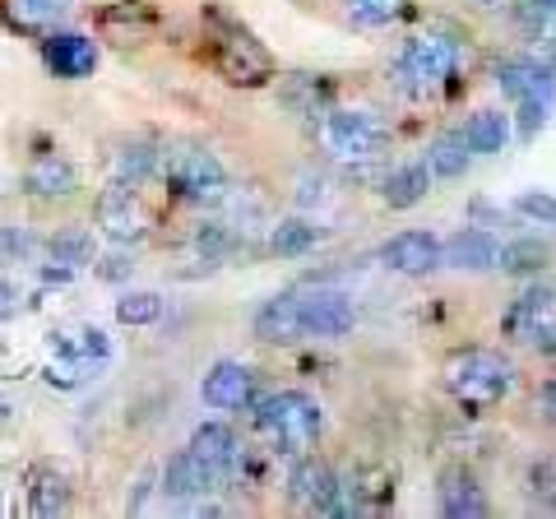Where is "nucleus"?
<instances>
[{"label": "nucleus", "mask_w": 556, "mask_h": 519, "mask_svg": "<svg viewBox=\"0 0 556 519\" xmlns=\"http://www.w3.org/2000/svg\"><path fill=\"white\" fill-rule=\"evenodd\" d=\"M515 214L556 232V195H547V190H525V195H515Z\"/></svg>", "instance_id": "obj_33"}, {"label": "nucleus", "mask_w": 556, "mask_h": 519, "mask_svg": "<svg viewBox=\"0 0 556 519\" xmlns=\"http://www.w3.org/2000/svg\"><path fill=\"white\" fill-rule=\"evenodd\" d=\"M496 260H501V241L486 228H464L455 241H445V265L450 269L482 274V269H496Z\"/></svg>", "instance_id": "obj_24"}, {"label": "nucleus", "mask_w": 556, "mask_h": 519, "mask_svg": "<svg viewBox=\"0 0 556 519\" xmlns=\"http://www.w3.org/2000/svg\"><path fill=\"white\" fill-rule=\"evenodd\" d=\"M251 390H255V376H251V367H241V362H214L208 376L200 380L204 408H218V413L247 408L251 404Z\"/></svg>", "instance_id": "obj_16"}, {"label": "nucleus", "mask_w": 556, "mask_h": 519, "mask_svg": "<svg viewBox=\"0 0 556 519\" xmlns=\"http://www.w3.org/2000/svg\"><path fill=\"white\" fill-rule=\"evenodd\" d=\"M98 28L116 42H144V38H153V28H159V10H153L149 0H116V5L102 10Z\"/></svg>", "instance_id": "obj_22"}, {"label": "nucleus", "mask_w": 556, "mask_h": 519, "mask_svg": "<svg viewBox=\"0 0 556 519\" xmlns=\"http://www.w3.org/2000/svg\"><path fill=\"white\" fill-rule=\"evenodd\" d=\"M24 190L42 204H56V200H70L79 190V172L61 149H42V153H33L28 167H24Z\"/></svg>", "instance_id": "obj_13"}, {"label": "nucleus", "mask_w": 556, "mask_h": 519, "mask_svg": "<svg viewBox=\"0 0 556 519\" xmlns=\"http://www.w3.org/2000/svg\"><path fill=\"white\" fill-rule=\"evenodd\" d=\"M468 159H473V149H468L464 130H441L437 140L427 144V167H431V177H441V181H459L468 172Z\"/></svg>", "instance_id": "obj_26"}, {"label": "nucleus", "mask_w": 556, "mask_h": 519, "mask_svg": "<svg viewBox=\"0 0 556 519\" xmlns=\"http://www.w3.org/2000/svg\"><path fill=\"white\" fill-rule=\"evenodd\" d=\"M404 0H343V14L357 28H386L390 20H399Z\"/></svg>", "instance_id": "obj_31"}, {"label": "nucleus", "mask_w": 556, "mask_h": 519, "mask_svg": "<svg viewBox=\"0 0 556 519\" xmlns=\"http://www.w3.org/2000/svg\"><path fill=\"white\" fill-rule=\"evenodd\" d=\"M159 482H163V496H172V501H186V496H204V492H218V473L208 469V464L195 455V450H177L167 464H163V473H159Z\"/></svg>", "instance_id": "obj_17"}, {"label": "nucleus", "mask_w": 556, "mask_h": 519, "mask_svg": "<svg viewBox=\"0 0 556 519\" xmlns=\"http://www.w3.org/2000/svg\"><path fill=\"white\" fill-rule=\"evenodd\" d=\"M552 10H556V0H552Z\"/></svg>", "instance_id": "obj_40"}, {"label": "nucleus", "mask_w": 556, "mask_h": 519, "mask_svg": "<svg viewBox=\"0 0 556 519\" xmlns=\"http://www.w3.org/2000/svg\"><path fill=\"white\" fill-rule=\"evenodd\" d=\"M42 61L56 79H84L98 71V42L89 33H75V28H56L42 38Z\"/></svg>", "instance_id": "obj_14"}, {"label": "nucleus", "mask_w": 556, "mask_h": 519, "mask_svg": "<svg viewBox=\"0 0 556 519\" xmlns=\"http://www.w3.org/2000/svg\"><path fill=\"white\" fill-rule=\"evenodd\" d=\"M547 241H538V237H519V241H506L501 246V260H496V269L501 274H543L547 269Z\"/></svg>", "instance_id": "obj_30"}, {"label": "nucleus", "mask_w": 556, "mask_h": 519, "mask_svg": "<svg viewBox=\"0 0 556 519\" xmlns=\"http://www.w3.org/2000/svg\"><path fill=\"white\" fill-rule=\"evenodd\" d=\"M70 501H75V492H70V478L56 469V464H33L28 469V515L33 519H56L70 510Z\"/></svg>", "instance_id": "obj_20"}, {"label": "nucleus", "mask_w": 556, "mask_h": 519, "mask_svg": "<svg viewBox=\"0 0 556 519\" xmlns=\"http://www.w3.org/2000/svg\"><path fill=\"white\" fill-rule=\"evenodd\" d=\"M93 223H98V232L116 241V246H130V241H144L149 237V210H144V200H139V190L135 186H121L112 181L108 190H98V200H93Z\"/></svg>", "instance_id": "obj_8"}, {"label": "nucleus", "mask_w": 556, "mask_h": 519, "mask_svg": "<svg viewBox=\"0 0 556 519\" xmlns=\"http://www.w3.org/2000/svg\"><path fill=\"white\" fill-rule=\"evenodd\" d=\"M135 269V260L126 255V251H116V255H108V260H102V265H98V279H108V283H116V279H126V274Z\"/></svg>", "instance_id": "obj_35"}, {"label": "nucleus", "mask_w": 556, "mask_h": 519, "mask_svg": "<svg viewBox=\"0 0 556 519\" xmlns=\"http://www.w3.org/2000/svg\"><path fill=\"white\" fill-rule=\"evenodd\" d=\"M75 5L79 0H0V20L24 38H47V33L70 24Z\"/></svg>", "instance_id": "obj_15"}, {"label": "nucleus", "mask_w": 556, "mask_h": 519, "mask_svg": "<svg viewBox=\"0 0 556 519\" xmlns=\"http://www.w3.org/2000/svg\"><path fill=\"white\" fill-rule=\"evenodd\" d=\"M386 121L362 107H329L320 116V144L329 149V159H339L348 167H376L386 159Z\"/></svg>", "instance_id": "obj_5"}, {"label": "nucleus", "mask_w": 556, "mask_h": 519, "mask_svg": "<svg viewBox=\"0 0 556 519\" xmlns=\"http://www.w3.org/2000/svg\"><path fill=\"white\" fill-rule=\"evenodd\" d=\"M190 450L208 464V469L218 473V482L223 478H232L237 469H241V441H237V431L228 427V422H200L195 431H190Z\"/></svg>", "instance_id": "obj_18"}, {"label": "nucleus", "mask_w": 556, "mask_h": 519, "mask_svg": "<svg viewBox=\"0 0 556 519\" xmlns=\"http://www.w3.org/2000/svg\"><path fill=\"white\" fill-rule=\"evenodd\" d=\"M159 316H163L159 292H126V298L116 302V320L121 325H153Z\"/></svg>", "instance_id": "obj_32"}, {"label": "nucleus", "mask_w": 556, "mask_h": 519, "mask_svg": "<svg viewBox=\"0 0 556 519\" xmlns=\"http://www.w3.org/2000/svg\"><path fill=\"white\" fill-rule=\"evenodd\" d=\"M288 501L311 515H334V501H339L334 469H329L320 455H311V450L298 455L292 459V473H288Z\"/></svg>", "instance_id": "obj_10"}, {"label": "nucleus", "mask_w": 556, "mask_h": 519, "mask_svg": "<svg viewBox=\"0 0 556 519\" xmlns=\"http://www.w3.org/2000/svg\"><path fill=\"white\" fill-rule=\"evenodd\" d=\"M437 496H441V515L445 519H482L486 510H492V501H486V492L478 488V478L468 469H459V464L441 473Z\"/></svg>", "instance_id": "obj_21"}, {"label": "nucleus", "mask_w": 556, "mask_h": 519, "mask_svg": "<svg viewBox=\"0 0 556 519\" xmlns=\"http://www.w3.org/2000/svg\"><path fill=\"white\" fill-rule=\"evenodd\" d=\"M251 330L260 343H298L302 339V311H298V288L274 292L269 302H260Z\"/></svg>", "instance_id": "obj_19"}, {"label": "nucleus", "mask_w": 556, "mask_h": 519, "mask_svg": "<svg viewBox=\"0 0 556 519\" xmlns=\"http://www.w3.org/2000/svg\"><path fill=\"white\" fill-rule=\"evenodd\" d=\"M482 10H501V5H510V0H478Z\"/></svg>", "instance_id": "obj_37"}, {"label": "nucleus", "mask_w": 556, "mask_h": 519, "mask_svg": "<svg viewBox=\"0 0 556 519\" xmlns=\"http://www.w3.org/2000/svg\"><path fill=\"white\" fill-rule=\"evenodd\" d=\"M0 418H10V404L5 400H0Z\"/></svg>", "instance_id": "obj_38"}, {"label": "nucleus", "mask_w": 556, "mask_h": 519, "mask_svg": "<svg viewBox=\"0 0 556 519\" xmlns=\"http://www.w3.org/2000/svg\"><path fill=\"white\" fill-rule=\"evenodd\" d=\"M427 195H431V167H427V159L422 163H399V167H390V177L380 181V200H386V210H394V214L422 204Z\"/></svg>", "instance_id": "obj_23"}, {"label": "nucleus", "mask_w": 556, "mask_h": 519, "mask_svg": "<svg viewBox=\"0 0 556 519\" xmlns=\"http://www.w3.org/2000/svg\"><path fill=\"white\" fill-rule=\"evenodd\" d=\"M533 408H538V418H543L547 427H556V376L538 385V400H533Z\"/></svg>", "instance_id": "obj_34"}, {"label": "nucleus", "mask_w": 556, "mask_h": 519, "mask_svg": "<svg viewBox=\"0 0 556 519\" xmlns=\"http://www.w3.org/2000/svg\"><path fill=\"white\" fill-rule=\"evenodd\" d=\"M159 177V144H149V140H121L116 153H112V181L121 186H144Z\"/></svg>", "instance_id": "obj_25"}, {"label": "nucleus", "mask_w": 556, "mask_h": 519, "mask_svg": "<svg viewBox=\"0 0 556 519\" xmlns=\"http://www.w3.org/2000/svg\"><path fill=\"white\" fill-rule=\"evenodd\" d=\"M496 89L506 93L510 102H525V98H538V102H556V65L538 61V56H506L496 61Z\"/></svg>", "instance_id": "obj_12"}, {"label": "nucleus", "mask_w": 556, "mask_h": 519, "mask_svg": "<svg viewBox=\"0 0 556 519\" xmlns=\"http://www.w3.org/2000/svg\"><path fill=\"white\" fill-rule=\"evenodd\" d=\"M464 140L473 153H501L510 144V116L506 112H496V107H482L468 116V126H464Z\"/></svg>", "instance_id": "obj_28"}, {"label": "nucleus", "mask_w": 556, "mask_h": 519, "mask_svg": "<svg viewBox=\"0 0 556 519\" xmlns=\"http://www.w3.org/2000/svg\"><path fill=\"white\" fill-rule=\"evenodd\" d=\"M320 241V228L316 223H306V218H283V223H274V232H269V251L278 260H298L306 255L311 246Z\"/></svg>", "instance_id": "obj_29"}, {"label": "nucleus", "mask_w": 556, "mask_h": 519, "mask_svg": "<svg viewBox=\"0 0 556 519\" xmlns=\"http://www.w3.org/2000/svg\"><path fill=\"white\" fill-rule=\"evenodd\" d=\"M459 71V47L445 38V33H417L404 42V56H399V75L413 93H431L441 89L445 79H455Z\"/></svg>", "instance_id": "obj_7"}, {"label": "nucleus", "mask_w": 556, "mask_h": 519, "mask_svg": "<svg viewBox=\"0 0 556 519\" xmlns=\"http://www.w3.org/2000/svg\"><path fill=\"white\" fill-rule=\"evenodd\" d=\"M10 316H20V292H14V283L0 279V320H10Z\"/></svg>", "instance_id": "obj_36"}, {"label": "nucleus", "mask_w": 556, "mask_h": 519, "mask_svg": "<svg viewBox=\"0 0 556 519\" xmlns=\"http://www.w3.org/2000/svg\"><path fill=\"white\" fill-rule=\"evenodd\" d=\"M441 380H445L450 400H455L459 408L486 413V408H496V404L510 400L515 367H510V357H501L492 349H459V353L445 357Z\"/></svg>", "instance_id": "obj_3"}, {"label": "nucleus", "mask_w": 556, "mask_h": 519, "mask_svg": "<svg viewBox=\"0 0 556 519\" xmlns=\"http://www.w3.org/2000/svg\"><path fill=\"white\" fill-rule=\"evenodd\" d=\"M380 260H386V269L394 274H408V279H427V274H437L445 265V241L431 237V232H394L386 246H380Z\"/></svg>", "instance_id": "obj_11"}, {"label": "nucleus", "mask_w": 556, "mask_h": 519, "mask_svg": "<svg viewBox=\"0 0 556 519\" xmlns=\"http://www.w3.org/2000/svg\"><path fill=\"white\" fill-rule=\"evenodd\" d=\"M159 177L177 190L186 204H200V210H218L232 195L228 167L218 163L214 149H204L195 140H167L159 144Z\"/></svg>", "instance_id": "obj_2"}, {"label": "nucleus", "mask_w": 556, "mask_h": 519, "mask_svg": "<svg viewBox=\"0 0 556 519\" xmlns=\"http://www.w3.org/2000/svg\"><path fill=\"white\" fill-rule=\"evenodd\" d=\"M47 255L51 265H61V279H70V274H79L84 265H93L98 260V246H93V232L84 228H65L47 241Z\"/></svg>", "instance_id": "obj_27"}, {"label": "nucleus", "mask_w": 556, "mask_h": 519, "mask_svg": "<svg viewBox=\"0 0 556 519\" xmlns=\"http://www.w3.org/2000/svg\"><path fill=\"white\" fill-rule=\"evenodd\" d=\"M200 24H204V61L223 84H232V89H265L278 75L274 51L223 5L208 0L200 10Z\"/></svg>", "instance_id": "obj_1"}, {"label": "nucleus", "mask_w": 556, "mask_h": 519, "mask_svg": "<svg viewBox=\"0 0 556 519\" xmlns=\"http://www.w3.org/2000/svg\"><path fill=\"white\" fill-rule=\"evenodd\" d=\"M506 334L519 349L556 357V283H533L506 311Z\"/></svg>", "instance_id": "obj_6"}, {"label": "nucleus", "mask_w": 556, "mask_h": 519, "mask_svg": "<svg viewBox=\"0 0 556 519\" xmlns=\"http://www.w3.org/2000/svg\"><path fill=\"white\" fill-rule=\"evenodd\" d=\"M0 255H5V246H0Z\"/></svg>", "instance_id": "obj_39"}, {"label": "nucleus", "mask_w": 556, "mask_h": 519, "mask_svg": "<svg viewBox=\"0 0 556 519\" xmlns=\"http://www.w3.org/2000/svg\"><path fill=\"white\" fill-rule=\"evenodd\" d=\"M298 311H302V334L311 339H343L353 334L357 325V311H353V298L339 288H298Z\"/></svg>", "instance_id": "obj_9"}, {"label": "nucleus", "mask_w": 556, "mask_h": 519, "mask_svg": "<svg viewBox=\"0 0 556 519\" xmlns=\"http://www.w3.org/2000/svg\"><path fill=\"white\" fill-rule=\"evenodd\" d=\"M255 431L269 441L274 455L298 459L325 431V408L302 390H278L255 404Z\"/></svg>", "instance_id": "obj_4"}]
</instances>
